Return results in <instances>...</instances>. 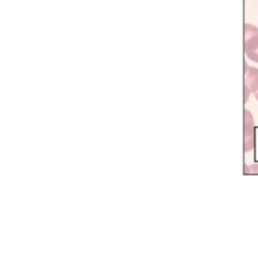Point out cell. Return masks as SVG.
Wrapping results in <instances>:
<instances>
[{
  "mask_svg": "<svg viewBox=\"0 0 258 258\" xmlns=\"http://www.w3.org/2000/svg\"><path fill=\"white\" fill-rule=\"evenodd\" d=\"M258 90V69L250 67L244 61V103L249 99L251 93Z\"/></svg>",
  "mask_w": 258,
  "mask_h": 258,
  "instance_id": "2",
  "label": "cell"
},
{
  "mask_svg": "<svg viewBox=\"0 0 258 258\" xmlns=\"http://www.w3.org/2000/svg\"><path fill=\"white\" fill-rule=\"evenodd\" d=\"M254 145L253 117L248 110L244 111V152H248Z\"/></svg>",
  "mask_w": 258,
  "mask_h": 258,
  "instance_id": "3",
  "label": "cell"
},
{
  "mask_svg": "<svg viewBox=\"0 0 258 258\" xmlns=\"http://www.w3.org/2000/svg\"><path fill=\"white\" fill-rule=\"evenodd\" d=\"M254 96H255V98H256V100H257V101H258V90H257V91H256V92H255V93H254Z\"/></svg>",
  "mask_w": 258,
  "mask_h": 258,
  "instance_id": "5",
  "label": "cell"
},
{
  "mask_svg": "<svg viewBox=\"0 0 258 258\" xmlns=\"http://www.w3.org/2000/svg\"><path fill=\"white\" fill-rule=\"evenodd\" d=\"M244 51L247 57L258 63V28L252 24H244Z\"/></svg>",
  "mask_w": 258,
  "mask_h": 258,
  "instance_id": "1",
  "label": "cell"
},
{
  "mask_svg": "<svg viewBox=\"0 0 258 258\" xmlns=\"http://www.w3.org/2000/svg\"><path fill=\"white\" fill-rule=\"evenodd\" d=\"M244 168H245L246 173H258V164L245 165Z\"/></svg>",
  "mask_w": 258,
  "mask_h": 258,
  "instance_id": "4",
  "label": "cell"
}]
</instances>
